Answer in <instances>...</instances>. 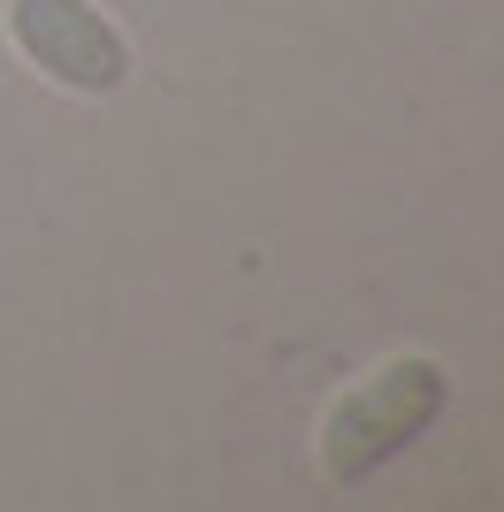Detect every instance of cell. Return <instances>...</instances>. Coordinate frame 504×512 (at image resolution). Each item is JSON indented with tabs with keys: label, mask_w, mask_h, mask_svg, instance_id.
<instances>
[{
	"label": "cell",
	"mask_w": 504,
	"mask_h": 512,
	"mask_svg": "<svg viewBox=\"0 0 504 512\" xmlns=\"http://www.w3.org/2000/svg\"><path fill=\"white\" fill-rule=\"evenodd\" d=\"M443 398H451V375H443L428 352H398V360L367 367L329 413H321V474H329L336 490H352V482H375L390 459L436 428Z\"/></svg>",
	"instance_id": "1"
},
{
	"label": "cell",
	"mask_w": 504,
	"mask_h": 512,
	"mask_svg": "<svg viewBox=\"0 0 504 512\" xmlns=\"http://www.w3.org/2000/svg\"><path fill=\"white\" fill-rule=\"evenodd\" d=\"M8 46L62 92H123L130 39L107 23L100 0H8Z\"/></svg>",
	"instance_id": "2"
}]
</instances>
